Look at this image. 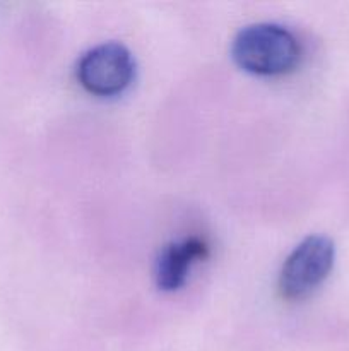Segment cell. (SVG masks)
<instances>
[{"mask_svg":"<svg viewBox=\"0 0 349 351\" xmlns=\"http://www.w3.org/2000/svg\"><path fill=\"white\" fill-rule=\"evenodd\" d=\"M207 257V245L201 239H187L164 247L156 261V285L163 291H174L187 281L192 266Z\"/></svg>","mask_w":349,"mask_h":351,"instance_id":"cell-4","label":"cell"},{"mask_svg":"<svg viewBox=\"0 0 349 351\" xmlns=\"http://www.w3.org/2000/svg\"><path fill=\"white\" fill-rule=\"evenodd\" d=\"M334 257L335 247L328 237H307L284 261L279 276L281 295L287 300L308 297L327 280Z\"/></svg>","mask_w":349,"mask_h":351,"instance_id":"cell-2","label":"cell"},{"mask_svg":"<svg viewBox=\"0 0 349 351\" xmlns=\"http://www.w3.org/2000/svg\"><path fill=\"white\" fill-rule=\"evenodd\" d=\"M231 53L243 71L257 75H281L294 71L301 58V47L286 27L260 23L236 34Z\"/></svg>","mask_w":349,"mask_h":351,"instance_id":"cell-1","label":"cell"},{"mask_svg":"<svg viewBox=\"0 0 349 351\" xmlns=\"http://www.w3.org/2000/svg\"><path fill=\"white\" fill-rule=\"evenodd\" d=\"M135 75V62L129 48L120 43H103L82 55L77 79L82 88L96 96H115L125 91Z\"/></svg>","mask_w":349,"mask_h":351,"instance_id":"cell-3","label":"cell"}]
</instances>
